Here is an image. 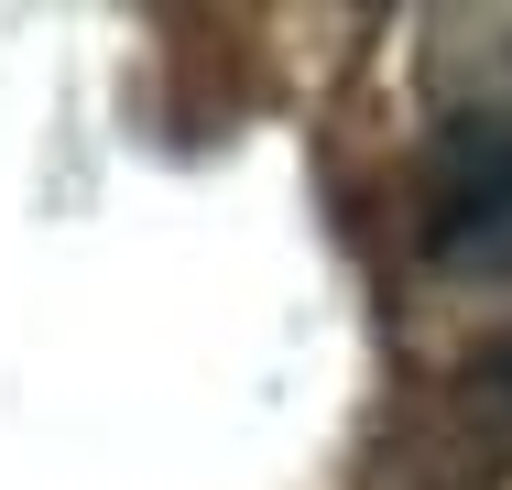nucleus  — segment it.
Listing matches in <instances>:
<instances>
[{"instance_id":"2","label":"nucleus","mask_w":512,"mask_h":490,"mask_svg":"<svg viewBox=\"0 0 512 490\" xmlns=\"http://www.w3.org/2000/svg\"><path fill=\"white\" fill-rule=\"evenodd\" d=\"M491 392H502V403H512V360H502V371H491Z\"/></svg>"},{"instance_id":"1","label":"nucleus","mask_w":512,"mask_h":490,"mask_svg":"<svg viewBox=\"0 0 512 490\" xmlns=\"http://www.w3.org/2000/svg\"><path fill=\"white\" fill-rule=\"evenodd\" d=\"M469 44L491 66L436 55V131L414 186V251L447 284H512V11H469Z\"/></svg>"}]
</instances>
